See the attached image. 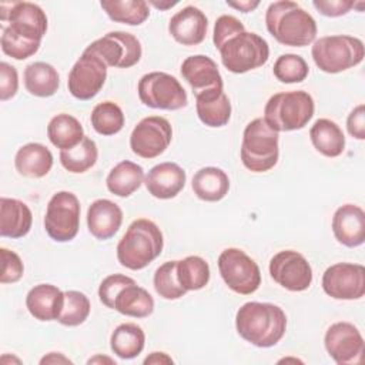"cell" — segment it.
Instances as JSON below:
<instances>
[{
	"label": "cell",
	"instance_id": "obj_16",
	"mask_svg": "<svg viewBox=\"0 0 365 365\" xmlns=\"http://www.w3.org/2000/svg\"><path fill=\"white\" fill-rule=\"evenodd\" d=\"M269 275L282 288L301 292L312 284V268L298 251L284 250L269 259Z\"/></svg>",
	"mask_w": 365,
	"mask_h": 365
},
{
	"label": "cell",
	"instance_id": "obj_27",
	"mask_svg": "<svg viewBox=\"0 0 365 365\" xmlns=\"http://www.w3.org/2000/svg\"><path fill=\"white\" fill-rule=\"evenodd\" d=\"M113 309L125 317L145 318L154 311V299L147 289L133 281L117 292L113 301Z\"/></svg>",
	"mask_w": 365,
	"mask_h": 365
},
{
	"label": "cell",
	"instance_id": "obj_12",
	"mask_svg": "<svg viewBox=\"0 0 365 365\" xmlns=\"http://www.w3.org/2000/svg\"><path fill=\"white\" fill-rule=\"evenodd\" d=\"M86 50L98 56L107 67L117 68L135 66L143 54L140 40L125 31H110L90 43Z\"/></svg>",
	"mask_w": 365,
	"mask_h": 365
},
{
	"label": "cell",
	"instance_id": "obj_20",
	"mask_svg": "<svg viewBox=\"0 0 365 365\" xmlns=\"http://www.w3.org/2000/svg\"><path fill=\"white\" fill-rule=\"evenodd\" d=\"M332 232L336 241L348 248H355L365 241V212L359 205L344 204L332 217Z\"/></svg>",
	"mask_w": 365,
	"mask_h": 365
},
{
	"label": "cell",
	"instance_id": "obj_18",
	"mask_svg": "<svg viewBox=\"0 0 365 365\" xmlns=\"http://www.w3.org/2000/svg\"><path fill=\"white\" fill-rule=\"evenodd\" d=\"M208 19L194 6H185L177 11L168 23V33L182 46L201 44L207 36Z\"/></svg>",
	"mask_w": 365,
	"mask_h": 365
},
{
	"label": "cell",
	"instance_id": "obj_23",
	"mask_svg": "<svg viewBox=\"0 0 365 365\" xmlns=\"http://www.w3.org/2000/svg\"><path fill=\"white\" fill-rule=\"evenodd\" d=\"M64 305V292L53 284L34 285L26 295V308L38 321H54Z\"/></svg>",
	"mask_w": 365,
	"mask_h": 365
},
{
	"label": "cell",
	"instance_id": "obj_33",
	"mask_svg": "<svg viewBox=\"0 0 365 365\" xmlns=\"http://www.w3.org/2000/svg\"><path fill=\"white\" fill-rule=\"evenodd\" d=\"M145 345V334L143 328L133 322L120 324L110 336L111 351L121 359H133L138 356Z\"/></svg>",
	"mask_w": 365,
	"mask_h": 365
},
{
	"label": "cell",
	"instance_id": "obj_45",
	"mask_svg": "<svg viewBox=\"0 0 365 365\" xmlns=\"http://www.w3.org/2000/svg\"><path fill=\"white\" fill-rule=\"evenodd\" d=\"M346 130L356 140H365V106H356L346 118Z\"/></svg>",
	"mask_w": 365,
	"mask_h": 365
},
{
	"label": "cell",
	"instance_id": "obj_44",
	"mask_svg": "<svg viewBox=\"0 0 365 365\" xmlns=\"http://www.w3.org/2000/svg\"><path fill=\"white\" fill-rule=\"evenodd\" d=\"M312 6L327 17H341L351 11L355 7V3L351 0H314Z\"/></svg>",
	"mask_w": 365,
	"mask_h": 365
},
{
	"label": "cell",
	"instance_id": "obj_35",
	"mask_svg": "<svg viewBox=\"0 0 365 365\" xmlns=\"http://www.w3.org/2000/svg\"><path fill=\"white\" fill-rule=\"evenodd\" d=\"M97 144L87 135H84V138L76 147L60 151L61 165L73 174H81L88 171L97 163Z\"/></svg>",
	"mask_w": 365,
	"mask_h": 365
},
{
	"label": "cell",
	"instance_id": "obj_41",
	"mask_svg": "<svg viewBox=\"0 0 365 365\" xmlns=\"http://www.w3.org/2000/svg\"><path fill=\"white\" fill-rule=\"evenodd\" d=\"M0 257H1V274H0V282L1 284H14L21 279L24 274V264L19 254L14 251L1 247L0 248Z\"/></svg>",
	"mask_w": 365,
	"mask_h": 365
},
{
	"label": "cell",
	"instance_id": "obj_15",
	"mask_svg": "<svg viewBox=\"0 0 365 365\" xmlns=\"http://www.w3.org/2000/svg\"><path fill=\"white\" fill-rule=\"evenodd\" d=\"M324 292L342 301L361 299L365 294V268L361 264L336 262L322 275Z\"/></svg>",
	"mask_w": 365,
	"mask_h": 365
},
{
	"label": "cell",
	"instance_id": "obj_21",
	"mask_svg": "<svg viewBox=\"0 0 365 365\" xmlns=\"http://www.w3.org/2000/svg\"><path fill=\"white\" fill-rule=\"evenodd\" d=\"M181 76L191 86L194 96L211 88H224L217 63L204 54L187 57L181 64Z\"/></svg>",
	"mask_w": 365,
	"mask_h": 365
},
{
	"label": "cell",
	"instance_id": "obj_11",
	"mask_svg": "<svg viewBox=\"0 0 365 365\" xmlns=\"http://www.w3.org/2000/svg\"><path fill=\"white\" fill-rule=\"evenodd\" d=\"M218 271L225 285L237 294L250 295L261 285L258 264L240 248H225L220 254Z\"/></svg>",
	"mask_w": 365,
	"mask_h": 365
},
{
	"label": "cell",
	"instance_id": "obj_37",
	"mask_svg": "<svg viewBox=\"0 0 365 365\" xmlns=\"http://www.w3.org/2000/svg\"><path fill=\"white\" fill-rule=\"evenodd\" d=\"M90 121L96 133L114 135L124 127V113L114 101H103L93 108Z\"/></svg>",
	"mask_w": 365,
	"mask_h": 365
},
{
	"label": "cell",
	"instance_id": "obj_22",
	"mask_svg": "<svg viewBox=\"0 0 365 365\" xmlns=\"http://www.w3.org/2000/svg\"><path fill=\"white\" fill-rule=\"evenodd\" d=\"M123 222V211L111 200L98 198L91 202L87 210V228L90 234L106 241L117 234Z\"/></svg>",
	"mask_w": 365,
	"mask_h": 365
},
{
	"label": "cell",
	"instance_id": "obj_46",
	"mask_svg": "<svg viewBox=\"0 0 365 365\" xmlns=\"http://www.w3.org/2000/svg\"><path fill=\"white\" fill-rule=\"evenodd\" d=\"M227 4L235 10H240L242 13H250L252 10H255L259 6V1H227Z\"/></svg>",
	"mask_w": 365,
	"mask_h": 365
},
{
	"label": "cell",
	"instance_id": "obj_8",
	"mask_svg": "<svg viewBox=\"0 0 365 365\" xmlns=\"http://www.w3.org/2000/svg\"><path fill=\"white\" fill-rule=\"evenodd\" d=\"M311 56L321 71L336 74L362 63L365 48L358 37L334 34L315 40Z\"/></svg>",
	"mask_w": 365,
	"mask_h": 365
},
{
	"label": "cell",
	"instance_id": "obj_10",
	"mask_svg": "<svg viewBox=\"0 0 365 365\" xmlns=\"http://www.w3.org/2000/svg\"><path fill=\"white\" fill-rule=\"evenodd\" d=\"M80 201L71 191H57L50 198L46 215L44 230L56 242L74 240L80 227Z\"/></svg>",
	"mask_w": 365,
	"mask_h": 365
},
{
	"label": "cell",
	"instance_id": "obj_4",
	"mask_svg": "<svg viewBox=\"0 0 365 365\" xmlns=\"http://www.w3.org/2000/svg\"><path fill=\"white\" fill-rule=\"evenodd\" d=\"M163 232L155 222L147 218L134 220L117 244L118 262L133 271L151 264L163 251Z\"/></svg>",
	"mask_w": 365,
	"mask_h": 365
},
{
	"label": "cell",
	"instance_id": "obj_49",
	"mask_svg": "<svg viewBox=\"0 0 365 365\" xmlns=\"http://www.w3.org/2000/svg\"><path fill=\"white\" fill-rule=\"evenodd\" d=\"M148 3H150L151 6L160 9V10H167V9L173 7V6H175L178 1H155V0H150Z\"/></svg>",
	"mask_w": 365,
	"mask_h": 365
},
{
	"label": "cell",
	"instance_id": "obj_5",
	"mask_svg": "<svg viewBox=\"0 0 365 365\" xmlns=\"http://www.w3.org/2000/svg\"><path fill=\"white\" fill-rule=\"evenodd\" d=\"M214 46L220 51L224 67L235 74L255 70L269 57L267 40L257 33L247 31L242 23Z\"/></svg>",
	"mask_w": 365,
	"mask_h": 365
},
{
	"label": "cell",
	"instance_id": "obj_3",
	"mask_svg": "<svg viewBox=\"0 0 365 365\" xmlns=\"http://www.w3.org/2000/svg\"><path fill=\"white\" fill-rule=\"evenodd\" d=\"M265 26L278 43L289 47H305L315 40L318 33L314 17L298 3L289 0L274 1L268 6Z\"/></svg>",
	"mask_w": 365,
	"mask_h": 365
},
{
	"label": "cell",
	"instance_id": "obj_24",
	"mask_svg": "<svg viewBox=\"0 0 365 365\" xmlns=\"http://www.w3.org/2000/svg\"><path fill=\"white\" fill-rule=\"evenodd\" d=\"M195 110L207 127H224L231 118V103L224 88H211L195 94Z\"/></svg>",
	"mask_w": 365,
	"mask_h": 365
},
{
	"label": "cell",
	"instance_id": "obj_19",
	"mask_svg": "<svg viewBox=\"0 0 365 365\" xmlns=\"http://www.w3.org/2000/svg\"><path fill=\"white\" fill-rule=\"evenodd\" d=\"M187 174L177 163L165 161L154 165L144 177L147 191L158 200H170L185 187Z\"/></svg>",
	"mask_w": 365,
	"mask_h": 365
},
{
	"label": "cell",
	"instance_id": "obj_29",
	"mask_svg": "<svg viewBox=\"0 0 365 365\" xmlns=\"http://www.w3.org/2000/svg\"><path fill=\"white\" fill-rule=\"evenodd\" d=\"M314 148L329 158L341 155L345 150V135L341 127L329 118H318L309 128Z\"/></svg>",
	"mask_w": 365,
	"mask_h": 365
},
{
	"label": "cell",
	"instance_id": "obj_7",
	"mask_svg": "<svg viewBox=\"0 0 365 365\" xmlns=\"http://www.w3.org/2000/svg\"><path fill=\"white\" fill-rule=\"evenodd\" d=\"M278 131L272 130L264 118H254L245 125L242 133L241 163L252 173L269 171L278 163Z\"/></svg>",
	"mask_w": 365,
	"mask_h": 365
},
{
	"label": "cell",
	"instance_id": "obj_32",
	"mask_svg": "<svg viewBox=\"0 0 365 365\" xmlns=\"http://www.w3.org/2000/svg\"><path fill=\"white\" fill-rule=\"evenodd\" d=\"M47 137L54 147L63 151L76 147L84 138V130L76 117L60 113L50 120L47 125Z\"/></svg>",
	"mask_w": 365,
	"mask_h": 365
},
{
	"label": "cell",
	"instance_id": "obj_26",
	"mask_svg": "<svg viewBox=\"0 0 365 365\" xmlns=\"http://www.w3.org/2000/svg\"><path fill=\"white\" fill-rule=\"evenodd\" d=\"M53 163L51 151L40 143L24 144L14 155V167L17 173L27 178H41L47 175Z\"/></svg>",
	"mask_w": 365,
	"mask_h": 365
},
{
	"label": "cell",
	"instance_id": "obj_38",
	"mask_svg": "<svg viewBox=\"0 0 365 365\" xmlns=\"http://www.w3.org/2000/svg\"><path fill=\"white\" fill-rule=\"evenodd\" d=\"M91 304L86 294L80 291H66L64 292V305L57 321L66 327L81 325L90 315Z\"/></svg>",
	"mask_w": 365,
	"mask_h": 365
},
{
	"label": "cell",
	"instance_id": "obj_42",
	"mask_svg": "<svg viewBox=\"0 0 365 365\" xmlns=\"http://www.w3.org/2000/svg\"><path fill=\"white\" fill-rule=\"evenodd\" d=\"M133 281L134 279L131 277H127L123 274H111V275L106 277L98 287V298H100L101 304L106 305L107 308L113 309V301H114V297L117 295V292L124 285H127Z\"/></svg>",
	"mask_w": 365,
	"mask_h": 365
},
{
	"label": "cell",
	"instance_id": "obj_47",
	"mask_svg": "<svg viewBox=\"0 0 365 365\" xmlns=\"http://www.w3.org/2000/svg\"><path fill=\"white\" fill-rule=\"evenodd\" d=\"M144 364L148 365V364H173V359L171 356H168L165 352H151L145 359H144Z\"/></svg>",
	"mask_w": 365,
	"mask_h": 365
},
{
	"label": "cell",
	"instance_id": "obj_40",
	"mask_svg": "<svg viewBox=\"0 0 365 365\" xmlns=\"http://www.w3.org/2000/svg\"><path fill=\"white\" fill-rule=\"evenodd\" d=\"M272 73L277 80L285 84H294V83H301L308 77L309 67L307 61L292 53L281 54L272 67Z\"/></svg>",
	"mask_w": 365,
	"mask_h": 365
},
{
	"label": "cell",
	"instance_id": "obj_2",
	"mask_svg": "<svg viewBox=\"0 0 365 365\" xmlns=\"http://www.w3.org/2000/svg\"><path fill=\"white\" fill-rule=\"evenodd\" d=\"M235 328L247 342L258 348H269L282 339L287 331V315L275 304L250 301L238 308Z\"/></svg>",
	"mask_w": 365,
	"mask_h": 365
},
{
	"label": "cell",
	"instance_id": "obj_14",
	"mask_svg": "<svg viewBox=\"0 0 365 365\" xmlns=\"http://www.w3.org/2000/svg\"><path fill=\"white\" fill-rule=\"evenodd\" d=\"M107 78L106 63L94 53L84 50L68 73L67 87L77 100H91L103 88Z\"/></svg>",
	"mask_w": 365,
	"mask_h": 365
},
{
	"label": "cell",
	"instance_id": "obj_1",
	"mask_svg": "<svg viewBox=\"0 0 365 365\" xmlns=\"http://www.w3.org/2000/svg\"><path fill=\"white\" fill-rule=\"evenodd\" d=\"M0 20L9 21L3 29L1 50L14 60L34 56L47 31V16L31 1H13L0 4Z\"/></svg>",
	"mask_w": 365,
	"mask_h": 365
},
{
	"label": "cell",
	"instance_id": "obj_39",
	"mask_svg": "<svg viewBox=\"0 0 365 365\" xmlns=\"http://www.w3.org/2000/svg\"><path fill=\"white\" fill-rule=\"evenodd\" d=\"M154 289L164 299H180L187 294L177 277V261H167L161 264L154 272Z\"/></svg>",
	"mask_w": 365,
	"mask_h": 365
},
{
	"label": "cell",
	"instance_id": "obj_13",
	"mask_svg": "<svg viewBox=\"0 0 365 365\" xmlns=\"http://www.w3.org/2000/svg\"><path fill=\"white\" fill-rule=\"evenodd\" d=\"M173 140V128L167 118L148 115L137 123L130 135L131 151L145 160L161 155Z\"/></svg>",
	"mask_w": 365,
	"mask_h": 365
},
{
	"label": "cell",
	"instance_id": "obj_50",
	"mask_svg": "<svg viewBox=\"0 0 365 365\" xmlns=\"http://www.w3.org/2000/svg\"><path fill=\"white\" fill-rule=\"evenodd\" d=\"M87 362H88V364H96V362H108V364H114V365H115V362H114L113 359H110V358H107V356H100V355H97V356H94V358H91V359H88Z\"/></svg>",
	"mask_w": 365,
	"mask_h": 365
},
{
	"label": "cell",
	"instance_id": "obj_48",
	"mask_svg": "<svg viewBox=\"0 0 365 365\" xmlns=\"http://www.w3.org/2000/svg\"><path fill=\"white\" fill-rule=\"evenodd\" d=\"M40 364L41 365H44V364H71V361L60 352H50L48 355H46L40 359Z\"/></svg>",
	"mask_w": 365,
	"mask_h": 365
},
{
	"label": "cell",
	"instance_id": "obj_17",
	"mask_svg": "<svg viewBox=\"0 0 365 365\" xmlns=\"http://www.w3.org/2000/svg\"><path fill=\"white\" fill-rule=\"evenodd\" d=\"M328 355L339 365L359 364L364 356V338L359 329L346 321L332 324L324 336Z\"/></svg>",
	"mask_w": 365,
	"mask_h": 365
},
{
	"label": "cell",
	"instance_id": "obj_43",
	"mask_svg": "<svg viewBox=\"0 0 365 365\" xmlns=\"http://www.w3.org/2000/svg\"><path fill=\"white\" fill-rule=\"evenodd\" d=\"M19 74L16 67L1 61L0 63V100L7 101L17 94Z\"/></svg>",
	"mask_w": 365,
	"mask_h": 365
},
{
	"label": "cell",
	"instance_id": "obj_34",
	"mask_svg": "<svg viewBox=\"0 0 365 365\" xmlns=\"http://www.w3.org/2000/svg\"><path fill=\"white\" fill-rule=\"evenodd\" d=\"M100 6L113 21L127 26H140L150 16L148 3L144 0H104Z\"/></svg>",
	"mask_w": 365,
	"mask_h": 365
},
{
	"label": "cell",
	"instance_id": "obj_31",
	"mask_svg": "<svg viewBox=\"0 0 365 365\" xmlns=\"http://www.w3.org/2000/svg\"><path fill=\"white\" fill-rule=\"evenodd\" d=\"M24 87L31 96L51 97L60 87V76L51 64L34 61L24 68Z\"/></svg>",
	"mask_w": 365,
	"mask_h": 365
},
{
	"label": "cell",
	"instance_id": "obj_6",
	"mask_svg": "<svg viewBox=\"0 0 365 365\" xmlns=\"http://www.w3.org/2000/svg\"><path fill=\"white\" fill-rule=\"evenodd\" d=\"M314 98L304 90L282 91L269 97L264 108L265 123L275 131H295L304 128L312 118Z\"/></svg>",
	"mask_w": 365,
	"mask_h": 365
},
{
	"label": "cell",
	"instance_id": "obj_30",
	"mask_svg": "<svg viewBox=\"0 0 365 365\" xmlns=\"http://www.w3.org/2000/svg\"><path fill=\"white\" fill-rule=\"evenodd\" d=\"M144 177L145 174L140 164L124 160L110 170L106 178V184L111 194L125 198L141 187Z\"/></svg>",
	"mask_w": 365,
	"mask_h": 365
},
{
	"label": "cell",
	"instance_id": "obj_28",
	"mask_svg": "<svg viewBox=\"0 0 365 365\" xmlns=\"http://www.w3.org/2000/svg\"><path fill=\"white\" fill-rule=\"evenodd\" d=\"M191 187L200 200L217 202L228 194L230 178L227 173L218 167H202L194 174Z\"/></svg>",
	"mask_w": 365,
	"mask_h": 365
},
{
	"label": "cell",
	"instance_id": "obj_9",
	"mask_svg": "<svg viewBox=\"0 0 365 365\" xmlns=\"http://www.w3.org/2000/svg\"><path fill=\"white\" fill-rule=\"evenodd\" d=\"M137 93L140 101L157 110H180L188 104V97L181 83L164 71H151L138 80Z\"/></svg>",
	"mask_w": 365,
	"mask_h": 365
},
{
	"label": "cell",
	"instance_id": "obj_36",
	"mask_svg": "<svg viewBox=\"0 0 365 365\" xmlns=\"http://www.w3.org/2000/svg\"><path fill=\"white\" fill-rule=\"evenodd\" d=\"M177 277L187 292L202 289L210 281V265L198 255H188L177 261Z\"/></svg>",
	"mask_w": 365,
	"mask_h": 365
},
{
	"label": "cell",
	"instance_id": "obj_25",
	"mask_svg": "<svg viewBox=\"0 0 365 365\" xmlns=\"http://www.w3.org/2000/svg\"><path fill=\"white\" fill-rule=\"evenodd\" d=\"M33 224L29 205L17 198H0V235L7 238H23Z\"/></svg>",
	"mask_w": 365,
	"mask_h": 365
}]
</instances>
